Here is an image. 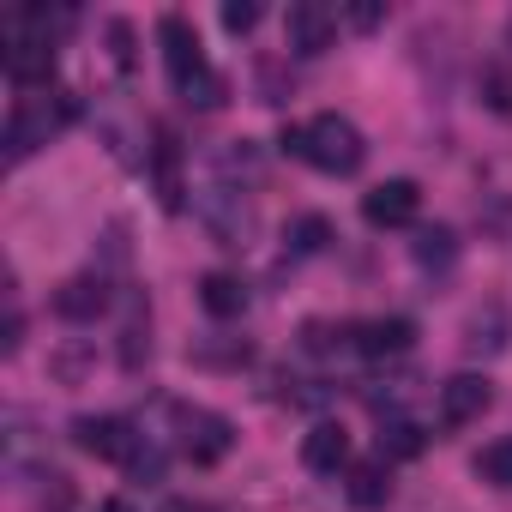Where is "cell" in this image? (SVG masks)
Returning <instances> with one entry per match:
<instances>
[{"label":"cell","mask_w":512,"mask_h":512,"mask_svg":"<svg viewBox=\"0 0 512 512\" xmlns=\"http://www.w3.org/2000/svg\"><path fill=\"white\" fill-rule=\"evenodd\" d=\"M37 482H43V488H37V506H43V512H73L79 494H73V476H67V470H43Z\"/></svg>","instance_id":"ffe728a7"},{"label":"cell","mask_w":512,"mask_h":512,"mask_svg":"<svg viewBox=\"0 0 512 512\" xmlns=\"http://www.w3.org/2000/svg\"><path fill=\"white\" fill-rule=\"evenodd\" d=\"M55 314H61L67 326H91V320H103V314H109V278H103V272H79V278H67V284L55 290Z\"/></svg>","instance_id":"8fae6325"},{"label":"cell","mask_w":512,"mask_h":512,"mask_svg":"<svg viewBox=\"0 0 512 512\" xmlns=\"http://www.w3.org/2000/svg\"><path fill=\"white\" fill-rule=\"evenodd\" d=\"M169 416H175L181 452H187L193 464L229 458V446H235V422H229V416H217V410H205V404H169Z\"/></svg>","instance_id":"277c9868"},{"label":"cell","mask_w":512,"mask_h":512,"mask_svg":"<svg viewBox=\"0 0 512 512\" xmlns=\"http://www.w3.org/2000/svg\"><path fill=\"white\" fill-rule=\"evenodd\" d=\"M284 43H290V55H326L332 43H338V13L326 7V0H296V7L284 13Z\"/></svg>","instance_id":"ba28073f"},{"label":"cell","mask_w":512,"mask_h":512,"mask_svg":"<svg viewBox=\"0 0 512 512\" xmlns=\"http://www.w3.org/2000/svg\"><path fill=\"white\" fill-rule=\"evenodd\" d=\"M151 163H157V205H163V211H181V193H187V187H181V169H175V139H169V133L157 139V157H151Z\"/></svg>","instance_id":"ac0fdd59"},{"label":"cell","mask_w":512,"mask_h":512,"mask_svg":"<svg viewBox=\"0 0 512 512\" xmlns=\"http://www.w3.org/2000/svg\"><path fill=\"white\" fill-rule=\"evenodd\" d=\"M476 476H488L494 488H506V494H512V434H506V440H494V446H482Z\"/></svg>","instance_id":"d6986e66"},{"label":"cell","mask_w":512,"mask_h":512,"mask_svg":"<svg viewBox=\"0 0 512 512\" xmlns=\"http://www.w3.org/2000/svg\"><path fill=\"white\" fill-rule=\"evenodd\" d=\"M109 43H115V67L133 73V25L127 19H109Z\"/></svg>","instance_id":"d4e9b609"},{"label":"cell","mask_w":512,"mask_h":512,"mask_svg":"<svg viewBox=\"0 0 512 512\" xmlns=\"http://www.w3.org/2000/svg\"><path fill=\"white\" fill-rule=\"evenodd\" d=\"M350 344H356L368 362H398V356L416 350V320H404V314L362 320V326H350Z\"/></svg>","instance_id":"9c48e42d"},{"label":"cell","mask_w":512,"mask_h":512,"mask_svg":"<svg viewBox=\"0 0 512 512\" xmlns=\"http://www.w3.org/2000/svg\"><path fill=\"white\" fill-rule=\"evenodd\" d=\"M416 211H422V187H416L410 175L374 181V187L362 193V223H368V229H404V223H416Z\"/></svg>","instance_id":"52a82bcc"},{"label":"cell","mask_w":512,"mask_h":512,"mask_svg":"<svg viewBox=\"0 0 512 512\" xmlns=\"http://www.w3.org/2000/svg\"><path fill=\"white\" fill-rule=\"evenodd\" d=\"M260 0H223V31L229 37H247V31H260Z\"/></svg>","instance_id":"7402d4cb"},{"label":"cell","mask_w":512,"mask_h":512,"mask_svg":"<svg viewBox=\"0 0 512 512\" xmlns=\"http://www.w3.org/2000/svg\"><path fill=\"white\" fill-rule=\"evenodd\" d=\"M344 494H350V506H362V512L386 506V500H392V464H386V458H362V464H350Z\"/></svg>","instance_id":"5bb4252c"},{"label":"cell","mask_w":512,"mask_h":512,"mask_svg":"<svg viewBox=\"0 0 512 512\" xmlns=\"http://www.w3.org/2000/svg\"><path fill=\"white\" fill-rule=\"evenodd\" d=\"M199 217H205L217 247H247V235H253V199L241 187H205Z\"/></svg>","instance_id":"8992f818"},{"label":"cell","mask_w":512,"mask_h":512,"mask_svg":"<svg viewBox=\"0 0 512 512\" xmlns=\"http://www.w3.org/2000/svg\"><path fill=\"white\" fill-rule=\"evenodd\" d=\"M199 308H205L211 320H241V314H247V284H241L235 272H205V278H199Z\"/></svg>","instance_id":"4fadbf2b"},{"label":"cell","mask_w":512,"mask_h":512,"mask_svg":"<svg viewBox=\"0 0 512 512\" xmlns=\"http://www.w3.org/2000/svg\"><path fill=\"white\" fill-rule=\"evenodd\" d=\"M506 49H512V19H506Z\"/></svg>","instance_id":"f1b7e54d"},{"label":"cell","mask_w":512,"mask_h":512,"mask_svg":"<svg viewBox=\"0 0 512 512\" xmlns=\"http://www.w3.org/2000/svg\"><path fill=\"white\" fill-rule=\"evenodd\" d=\"M157 512H199V506H193V500H163Z\"/></svg>","instance_id":"4316f807"},{"label":"cell","mask_w":512,"mask_h":512,"mask_svg":"<svg viewBox=\"0 0 512 512\" xmlns=\"http://www.w3.org/2000/svg\"><path fill=\"white\" fill-rule=\"evenodd\" d=\"M157 43H163V73H169L175 97H181V91H193V85L211 73L205 43H199V31H193L181 13H163V19H157Z\"/></svg>","instance_id":"3957f363"},{"label":"cell","mask_w":512,"mask_h":512,"mask_svg":"<svg viewBox=\"0 0 512 512\" xmlns=\"http://www.w3.org/2000/svg\"><path fill=\"white\" fill-rule=\"evenodd\" d=\"M97 512H133V506H127V500H121V494H115V500H103V506H97Z\"/></svg>","instance_id":"83f0119b"},{"label":"cell","mask_w":512,"mask_h":512,"mask_svg":"<svg viewBox=\"0 0 512 512\" xmlns=\"http://www.w3.org/2000/svg\"><path fill=\"white\" fill-rule=\"evenodd\" d=\"M127 476H133V482H145V488H151V482H163V452H157V446L145 440V446L133 452V464H127Z\"/></svg>","instance_id":"603a6c76"},{"label":"cell","mask_w":512,"mask_h":512,"mask_svg":"<svg viewBox=\"0 0 512 512\" xmlns=\"http://www.w3.org/2000/svg\"><path fill=\"white\" fill-rule=\"evenodd\" d=\"M302 127H308L302 163H314L320 175H356V169L368 163V139H362V127H356L350 115L326 109V115H314V121H302Z\"/></svg>","instance_id":"6da1fadb"},{"label":"cell","mask_w":512,"mask_h":512,"mask_svg":"<svg viewBox=\"0 0 512 512\" xmlns=\"http://www.w3.org/2000/svg\"><path fill=\"white\" fill-rule=\"evenodd\" d=\"M422 446H428V434L410 416H386L380 422V458H416Z\"/></svg>","instance_id":"2e32d148"},{"label":"cell","mask_w":512,"mask_h":512,"mask_svg":"<svg viewBox=\"0 0 512 512\" xmlns=\"http://www.w3.org/2000/svg\"><path fill=\"white\" fill-rule=\"evenodd\" d=\"M488 404H494L488 374H452V380H440V422H446V428H470V422H482Z\"/></svg>","instance_id":"30bf717a"},{"label":"cell","mask_w":512,"mask_h":512,"mask_svg":"<svg viewBox=\"0 0 512 512\" xmlns=\"http://www.w3.org/2000/svg\"><path fill=\"white\" fill-rule=\"evenodd\" d=\"M332 241V223L320 217V211H308V217H296L290 229H284V253H296V260H308V253H320Z\"/></svg>","instance_id":"e0dca14e"},{"label":"cell","mask_w":512,"mask_h":512,"mask_svg":"<svg viewBox=\"0 0 512 512\" xmlns=\"http://www.w3.org/2000/svg\"><path fill=\"white\" fill-rule=\"evenodd\" d=\"M79 115V103L67 97L61 109H49V97H19L13 103V115H7V139H0V145H7V163H25L37 145H49V133L55 127H67Z\"/></svg>","instance_id":"7a4b0ae2"},{"label":"cell","mask_w":512,"mask_h":512,"mask_svg":"<svg viewBox=\"0 0 512 512\" xmlns=\"http://www.w3.org/2000/svg\"><path fill=\"white\" fill-rule=\"evenodd\" d=\"M344 25L350 31H374V25H386V7H344Z\"/></svg>","instance_id":"484cf974"},{"label":"cell","mask_w":512,"mask_h":512,"mask_svg":"<svg viewBox=\"0 0 512 512\" xmlns=\"http://www.w3.org/2000/svg\"><path fill=\"white\" fill-rule=\"evenodd\" d=\"M452 260H458V235H452L446 223H434V229L416 235V266H422V272H446Z\"/></svg>","instance_id":"9a60e30c"},{"label":"cell","mask_w":512,"mask_h":512,"mask_svg":"<svg viewBox=\"0 0 512 512\" xmlns=\"http://www.w3.org/2000/svg\"><path fill=\"white\" fill-rule=\"evenodd\" d=\"M73 440H79V452H91V458H103V464H133V452L145 446V434L127 422V416H73Z\"/></svg>","instance_id":"5b68a950"},{"label":"cell","mask_w":512,"mask_h":512,"mask_svg":"<svg viewBox=\"0 0 512 512\" xmlns=\"http://www.w3.org/2000/svg\"><path fill=\"white\" fill-rule=\"evenodd\" d=\"M19 344H25V314H19V302L7 296V326H0V356H19Z\"/></svg>","instance_id":"cb8c5ba5"},{"label":"cell","mask_w":512,"mask_h":512,"mask_svg":"<svg viewBox=\"0 0 512 512\" xmlns=\"http://www.w3.org/2000/svg\"><path fill=\"white\" fill-rule=\"evenodd\" d=\"M482 103L512 115V67H482Z\"/></svg>","instance_id":"44dd1931"},{"label":"cell","mask_w":512,"mask_h":512,"mask_svg":"<svg viewBox=\"0 0 512 512\" xmlns=\"http://www.w3.org/2000/svg\"><path fill=\"white\" fill-rule=\"evenodd\" d=\"M302 464H308L314 476L350 470V434H344V422H314L308 440H302Z\"/></svg>","instance_id":"7c38bea8"}]
</instances>
